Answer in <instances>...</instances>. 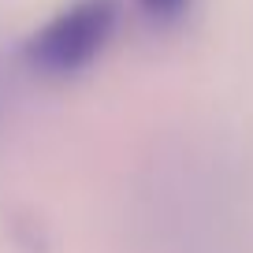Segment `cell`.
<instances>
[{
	"instance_id": "obj_1",
	"label": "cell",
	"mask_w": 253,
	"mask_h": 253,
	"mask_svg": "<svg viewBox=\"0 0 253 253\" xmlns=\"http://www.w3.org/2000/svg\"><path fill=\"white\" fill-rule=\"evenodd\" d=\"M119 0H71L23 41V60L41 79H75L112 45Z\"/></svg>"
},
{
	"instance_id": "obj_2",
	"label": "cell",
	"mask_w": 253,
	"mask_h": 253,
	"mask_svg": "<svg viewBox=\"0 0 253 253\" xmlns=\"http://www.w3.org/2000/svg\"><path fill=\"white\" fill-rule=\"evenodd\" d=\"M134 4H138V11L157 26L182 23V19L190 15V8H194V0H134Z\"/></svg>"
}]
</instances>
